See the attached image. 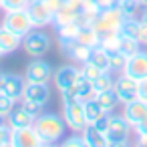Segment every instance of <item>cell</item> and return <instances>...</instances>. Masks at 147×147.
Masks as SVG:
<instances>
[{
    "label": "cell",
    "instance_id": "cell-13",
    "mask_svg": "<svg viewBox=\"0 0 147 147\" xmlns=\"http://www.w3.org/2000/svg\"><path fill=\"white\" fill-rule=\"evenodd\" d=\"M125 75L141 81L147 77V49H139L137 53H133L129 59H127V65H125Z\"/></svg>",
    "mask_w": 147,
    "mask_h": 147
},
{
    "label": "cell",
    "instance_id": "cell-40",
    "mask_svg": "<svg viewBox=\"0 0 147 147\" xmlns=\"http://www.w3.org/2000/svg\"><path fill=\"white\" fill-rule=\"evenodd\" d=\"M139 99L147 103V77L139 81Z\"/></svg>",
    "mask_w": 147,
    "mask_h": 147
},
{
    "label": "cell",
    "instance_id": "cell-14",
    "mask_svg": "<svg viewBox=\"0 0 147 147\" xmlns=\"http://www.w3.org/2000/svg\"><path fill=\"white\" fill-rule=\"evenodd\" d=\"M61 49H63L65 55H67L73 63H77L79 67H81L83 63H87V61L91 59V53H93L91 47L79 42L77 38H73V40H61Z\"/></svg>",
    "mask_w": 147,
    "mask_h": 147
},
{
    "label": "cell",
    "instance_id": "cell-48",
    "mask_svg": "<svg viewBox=\"0 0 147 147\" xmlns=\"http://www.w3.org/2000/svg\"><path fill=\"white\" fill-rule=\"evenodd\" d=\"M2 57H4V53H2V49H0V59H2Z\"/></svg>",
    "mask_w": 147,
    "mask_h": 147
},
{
    "label": "cell",
    "instance_id": "cell-43",
    "mask_svg": "<svg viewBox=\"0 0 147 147\" xmlns=\"http://www.w3.org/2000/svg\"><path fill=\"white\" fill-rule=\"evenodd\" d=\"M135 143H137V145H141V147H147V133H137Z\"/></svg>",
    "mask_w": 147,
    "mask_h": 147
},
{
    "label": "cell",
    "instance_id": "cell-28",
    "mask_svg": "<svg viewBox=\"0 0 147 147\" xmlns=\"http://www.w3.org/2000/svg\"><path fill=\"white\" fill-rule=\"evenodd\" d=\"M79 30H81V24L79 22H69V24H61L57 26V32H59V38L61 40H73L79 36Z\"/></svg>",
    "mask_w": 147,
    "mask_h": 147
},
{
    "label": "cell",
    "instance_id": "cell-4",
    "mask_svg": "<svg viewBox=\"0 0 147 147\" xmlns=\"http://www.w3.org/2000/svg\"><path fill=\"white\" fill-rule=\"evenodd\" d=\"M49 99H51L49 83H26L20 103H22L26 109H30L32 113L38 115V113L45 109V105L49 103Z\"/></svg>",
    "mask_w": 147,
    "mask_h": 147
},
{
    "label": "cell",
    "instance_id": "cell-30",
    "mask_svg": "<svg viewBox=\"0 0 147 147\" xmlns=\"http://www.w3.org/2000/svg\"><path fill=\"white\" fill-rule=\"evenodd\" d=\"M119 42H121V32H111L101 36L99 47H103L107 53H113V51H119Z\"/></svg>",
    "mask_w": 147,
    "mask_h": 147
},
{
    "label": "cell",
    "instance_id": "cell-50",
    "mask_svg": "<svg viewBox=\"0 0 147 147\" xmlns=\"http://www.w3.org/2000/svg\"><path fill=\"white\" fill-rule=\"evenodd\" d=\"M137 2H139V0H137Z\"/></svg>",
    "mask_w": 147,
    "mask_h": 147
},
{
    "label": "cell",
    "instance_id": "cell-34",
    "mask_svg": "<svg viewBox=\"0 0 147 147\" xmlns=\"http://www.w3.org/2000/svg\"><path fill=\"white\" fill-rule=\"evenodd\" d=\"M30 4V0H2V10H26Z\"/></svg>",
    "mask_w": 147,
    "mask_h": 147
},
{
    "label": "cell",
    "instance_id": "cell-10",
    "mask_svg": "<svg viewBox=\"0 0 147 147\" xmlns=\"http://www.w3.org/2000/svg\"><path fill=\"white\" fill-rule=\"evenodd\" d=\"M79 77H81V67H77V65H65L53 73V81H55V87L59 89V93L71 91L77 85Z\"/></svg>",
    "mask_w": 147,
    "mask_h": 147
},
{
    "label": "cell",
    "instance_id": "cell-16",
    "mask_svg": "<svg viewBox=\"0 0 147 147\" xmlns=\"http://www.w3.org/2000/svg\"><path fill=\"white\" fill-rule=\"evenodd\" d=\"M34 119H36V113H32L30 109H26L22 103L8 113V125L10 129H18V127H28V125H34Z\"/></svg>",
    "mask_w": 147,
    "mask_h": 147
},
{
    "label": "cell",
    "instance_id": "cell-11",
    "mask_svg": "<svg viewBox=\"0 0 147 147\" xmlns=\"http://www.w3.org/2000/svg\"><path fill=\"white\" fill-rule=\"evenodd\" d=\"M24 79L26 83H49L53 79V69L42 57L32 59L24 71Z\"/></svg>",
    "mask_w": 147,
    "mask_h": 147
},
{
    "label": "cell",
    "instance_id": "cell-37",
    "mask_svg": "<svg viewBox=\"0 0 147 147\" xmlns=\"http://www.w3.org/2000/svg\"><path fill=\"white\" fill-rule=\"evenodd\" d=\"M10 135H12L10 125H0V147H8L10 145Z\"/></svg>",
    "mask_w": 147,
    "mask_h": 147
},
{
    "label": "cell",
    "instance_id": "cell-22",
    "mask_svg": "<svg viewBox=\"0 0 147 147\" xmlns=\"http://www.w3.org/2000/svg\"><path fill=\"white\" fill-rule=\"evenodd\" d=\"M127 59H129V55H125L123 51H113V53H109V73H111V75H121V73L125 71Z\"/></svg>",
    "mask_w": 147,
    "mask_h": 147
},
{
    "label": "cell",
    "instance_id": "cell-17",
    "mask_svg": "<svg viewBox=\"0 0 147 147\" xmlns=\"http://www.w3.org/2000/svg\"><path fill=\"white\" fill-rule=\"evenodd\" d=\"M121 115H123V117L131 123V127L135 129V127L141 123V119L147 115V103L141 101V99H135V101L123 105V113H121Z\"/></svg>",
    "mask_w": 147,
    "mask_h": 147
},
{
    "label": "cell",
    "instance_id": "cell-31",
    "mask_svg": "<svg viewBox=\"0 0 147 147\" xmlns=\"http://www.w3.org/2000/svg\"><path fill=\"white\" fill-rule=\"evenodd\" d=\"M139 30H141V18H127L125 24H123V28H121L123 34L133 36L137 40H139Z\"/></svg>",
    "mask_w": 147,
    "mask_h": 147
},
{
    "label": "cell",
    "instance_id": "cell-27",
    "mask_svg": "<svg viewBox=\"0 0 147 147\" xmlns=\"http://www.w3.org/2000/svg\"><path fill=\"white\" fill-rule=\"evenodd\" d=\"M121 12L127 16V18H139V12H141V4L137 2V0H119V4Z\"/></svg>",
    "mask_w": 147,
    "mask_h": 147
},
{
    "label": "cell",
    "instance_id": "cell-46",
    "mask_svg": "<svg viewBox=\"0 0 147 147\" xmlns=\"http://www.w3.org/2000/svg\"><path fill=\"white\" fill-rule=\"evenodd\" d=\"M4 75H6V73L0 71V91H2V87H4Z\"/></svg>",
    "mask_w": 147,
    "mask_h": 147
},
{
    "label": "cell",
    "instance_id": "cell-23",
    "mask_svg": "<svg viewBox=\"0 0 147 147\" xmlns=\"http://www.w3.org/2000/svg\"><path fill=\"white\" fill-rule=\"evenodd\" d=\"M97 103L107 111V113H113L121 103H119V97H117V93H115V89H109V91H103V93H99L97 95Z\"/></svg>",
    "mask_w": 147,
    "mask_h": 147
},
{
    "label": "cell",
    "instance_id": "cell-39",
    "mask_svg": "<svg viewBox=\"0 0 147 147\" xmlns=\"http://www.w3.org/2000/svg\"><path fill=\"white\" fill-rule=\"evenodd\" d=\"M139 42L143 49H147V22H141V30H139Z\"/></svg>",
    "mask_w": 147,
    "mask_h": 147
},
{
    "label": "cell",
    "instance_id": "cell-5",
    "mask_svg": "<svg viewBox=\"0 0 147 147\" xmlns=\"http://www.w3.org/2000/svg\"><path fill=\"white\" fill-rule=\"evenodd\" d=\"M131 123L123 117V115H115L111 113L109 117V125H107V139H109V147H121L129 143L131 137Z\"/></svg>",
    "mask_w": 147,
    "mask_h": 147
},
{
    "label": "cell",
    "instance_id": "cell-24",
    "mask_svg": "<svg viewBox=\"0 0 147 147\" xmlns=\"http://www.w3.org/2000/svg\"><path fill=\"white\" fill-rule=\"evenodd\" d=\"M105 115H109V113L97 103V99L85 103V117H87V123H89V125H91V123H97V121L103 119Z\"/></svg>",
    "mask_w": 147,
    "mask_h": 147
},
{
    "label": "cell",
    "instance_id": "cell-12",
    "mask_svg": "<svg viewBox=\"0 0 147 147\" xmlns=\"http://www.w3.org/2000/svg\"><path fill=\"white\" fill-rule=\"evenodd\" d=\"M26 10L30 14V20H32L34 28H45V26L53 24V20H55V14L51 12V8L47 6L45 0H30Z\"/></svg>",
    "mask_w": 147,
    "mask_h": 147
},
{
    "label": "cell",
    "instance_id": "cell-42",
    "mask_svg": "<svg viewBox=\"0 0 147 147\" xmlns=\"http://www.w3.org/2000/svg\"><path fill=\"white\" fill-rule=\"evenodd\" d=\"M97 2L101 4V8H111V6L119 4V0H97Z\"/></svg>",
    "mask_w": 147,
    "mask_h": 147
},
{
    "label": "cell",
    "instance_id": "cell-33",
    "mask_svg": "<svg viewBox=\"0 0 147 147\" xmlns=\"http://www.w3.org/2000/svg\"><path fill=\"white\" fill-rule=\"evenodd\" d=\"M103 73H105V71H101L99 67H95V65H93V63H89V61L81 65V75H83V77H87L89 81H95V79H99Z\"/></svg>",
    "mask_w": 147,
    "mask_h": 147
},
{
    "label": "cell",
    "instance_id": "cell-32",
    "mask_svg": "<svg viewBox=\"0 0 147 147\" xmlns=\"http://www.w3.org/2000/svg\"><path fill=\"white\" fill-rule=\"evenodd\" d=\"M113 83H115V77H113L111 73H103L99 79H95V81H93V85H95L97 93H103V91L113 89Z\"/></svg>",
    "mask_w": 147,
    "mask_h": 147
},
{
    "label": "cell",
    "instance_id": "cell-38",
    "mask_svg": "<svg viewBox=\"0 0 147 147\" xmlns=\"http://www.w3.org/2000/svg\"><path fill=\"white\" fill-rule=\"evenodd\" d=\"M45 2H47V6L51 8V12L57 14V12L61 10V6L65 4V0H45Z\"/></svg>",
    "mask_w": 147,
    "mask_h": 147
},
{
    "label": "cell",
    "instance_id": "cell-41",
    "mask_svg": "<svg viewBox=\"0 0 147 147\" xmlns=\"http://www.w3.org/2000/svg\"><path fill=\"white\" fill-rule=\"evenodd\" d=\"M135 133H147V115L141 119V123L135 127Z\"/></svg>",
    "mask_w": 147,
    "mask_h": 147
},
{
    "label": "cell",
    "instance_id": "cell-49",
    "mask_svg": "<svg viewBox=\"0 0 147 147\" xmlns=\"http://www.w3.org/2000/svg\"><path fill=\"white\" fill-rule=\"evenodd\" d=\"M0 10H2V0H0Z\"/></svg>",
    "mask_w": 147,
    "mask_h": 147
},
{
    "label": "cell",
    "instance_id": "cell-45",
    "mask_svg": "<svg viewBox=\"0 0 147 147\" xmlns=\"http://www.w3.org/2000/svg\"><path fill=\"white\" fill-rule=\"evenodd\" d=\"M0 125H8V117L0 113Z\"/></svg>",
    "mask_w": 147,
    "mask_h": 147
},
{
    "label": "cell",
    "instance_id": "cell-9",
    "mask_svg": "<svg viewBox=\"0 0 147 147\" xmlns=\"http://www.w3.org/2000/svg\"><path fill=\"white\" fill-rule=\"evenodd\" d=\"M113 89L119 97V103L121 105H127L135 99H139V81L121 73L119 77H115V83H113Z\"/></svg>",
    "mask_w": 147,
    "mask_h": 147
},
{
    "label": "cell",
    "instance_id": "cell-44",
    "mask_svg": "<svg viewBox=\"0 0 147 147\" xmlns=\"http://www.w3.org/2000/svg\"><path fill=\"white\" fill-rule=\"evenodd\" d=\"M139 18H141V22H147V6H143V8H141V14H139Z\"/></svg>",
    "mask_w": 147,
    "mask_h": 147
},
{
    "label": "cell",
    "instance_id": "cell-2",
    "mask_svg": "<svg viewBox=\"0 0 147 147\" xmlns=\"http://www.w3.org/2000/svg\"><path fill=\"white\" fill-rule=\"evenodd\" d=\"M34 127L49 145H55V143L63 141L65 131H67L65 119L57 113H38L36 119H34Z\"/></svg>",
    "mask_w": 147,
    "mask_h": 147
},
{
    "label": "cell",
    "instance_id": "cell-6",
    "mask_svg": "<svg viewBox=\"0 0 147 147\" xmlns=\"http://www.w3.org/2000/svg\"><path fill=\"white\" fill-rule=\"evenodd\" d=\"M51 47H53L51 36H49L45 30H38V28L30 30V32L22 38V49H24V53H26L30 59L45 57V55L51 51Z\"/></svg>",
    "mask_w": 147,
    "mask_h": 147
},
{
    "label": "cell",
    "instance_id": "cell-20",
    "mask_svg": "<svg viewBox=\"0 0 147 147\" xmlns=\"http://www.w3.org/2000/svg\"><path fill=\"white\" fill-rule=\"evenodd\" d=\"M83 137H85L87 147H109L107 133L101 131V129H97L95 125H87L83 129Z\"/></svg>",
    "mask_w": 147,
    "mask_h": 147
},
{
    "label": "cell",
    "instance_id": "cell-35",
    "mask_svg": "<svg viewBox=\"0 0 147 147\" xmlns=\"http://www.w3.org/2000/svg\"><path fill=\"white\" fill-rule=\"evenodd\" d=\"M14 105H16V101L12 97H8L4 91H0V113L8 117V113L14 109Z\"/></svg>",
    "mask_w": 147,
    "mask_h": 147
},
{
    "label": "cell",
    "instance_id": "cell-15",
    "mask_svg": "<svg viewBox=\"0 0 147 147\" xmlns=\"http://www.w3.org/2000/svg\"><path fill=\"white\" fill-rule=\"evenodd\" d=\"M24 87H26L24 75H16V73H6V75H4V87H2V91H4L8 97H12L16 103L22 99Z\"/></svg>",
    "mask_w": 147,
    "mask_h": 147
},
{
    "label": "cell",
    "instance_id": "cell-7",
    "mask_svg": "<svg viewBox=\"0 0 147 147\" xmlns=\"http://www.w3.org/2000/svg\"><path fill=\"white\" fill-rule=\"evenodd\" d=\"M2 26H6L8 30L16 32V34L22 36V38H24L30 30H34V24H32V20H30L28 10H8V12H4Z\"/></svg>",
    "mask_w": 147,
    "mask_h": 147
},
{
    "label": "cell",
    "instance_id": "cell-25",
    "mask_svg": "<svg viewBox=\"0 0 147 147\" xmlns=\"http://www.w3.org/2000/svg\"><path fill=\"white\" fill-rule=\"evenodd\" d=\"M77 40H79V42H83V45H87V47H91V49H95V47H99L101 36L95 32V28H93V26H81Z\"/></svg>",
    "mask_w": 147,
    "mask_h": 147
},
{
    "label": "cell",
    "instance_id": "cell-19",
    "mask_svg": "<svg viewBox=\"0 0 147 147\" xmlns=\"http://www.w3.org/2000/svg\"><path fill=\"white\" fill-rule=\"evenodd\" d=\"M77 97H79V101H83V103H87V101H95L97 99V89H95V85H93V81H89L87 77H79V81H77V85L71 89Z\"/></svg>",
    "mask_w": 147,
    "mask_h": 147
},
{
    "label": "cell",
    "instance_id": "cell-3",
    "mask_svg": "<svg viewBox=\"0 0 147 147\" xmlns=\"http://www.w3.org/2000/svg\"><path fill=\"white\" fill-rule=\"evenodd\" d=\"M125 20H127V16L121 12V8L111 6V8H103L97 14V18L91 26L95 28V32L99 36H105V34H111V32H121Z\"/></svg>",
    "mask_w": 147,
    "mask_h": 147
},
{
    "label": "cell",
    "instance_id": "cell-21",
    "mask_svg": "<svg viewBox=\"0 0 147 147\" xmlns=\"http://www.w3.org/2000/svg\"><path fill=\"white\" fill-rule=\"evenodd\" d=\"M79 14H81L79 8H75V6H71V4L65 2V4L61 6V10L55 14L53 24H55V26H61V24H69V22H79Z\"/></svg>",
    "mask_w": 147,
    "mask_h": 147
},
{
    "label": "cell",
    "instance_id": "cell-29",
    "mask_svg": "<svg viewBox=\"0 0 147 147\" xmlns=\"http://www.w3.org/2000/svg\"><path fill=\"white\" fill-rule=\"evenodd\" d=\"M139 49H143L141 47V42L137 40V38H133V36H127V34H123L121 32V42H119V51H123L125 55H133V53H137Z\"/></svg>",
    "mask_w": 147,
    "mask_h": 147
},
{
    "label": "cell",
    "instance_id": "cell-47",
    "mask_svg": "<svg viewBox=\"0 0 147 147\" xmlns=\"http://www.w3.org/2000/svg\"><path fill=\"white\" fill-rule=\"evenodd\" d=\"M139 4L141 6H147V0H139Z\"/></svg>",
    "mask_w": 147,
    "mask_h": 147
},
{
    "label": "cell",
    "instance_id": "cell-1",
    "mask_svg": "<svg viewBox=\"0 0 147 147\" xmlns=\"http://www.w3.org/2000/svg\"><path fill=\"white\" fill-rule=\"evenodd\" d=\"M61 101H63V119L67 127L73 133H83V129L89 125L85 117V103L79 101V97L73 91H63Z\"/></svg>",
    "mask_w": 147,
    "mask_h": 147
},
{
    "label": "cell",
    "instance_id": "cell-18",
    "mask_svg": "<svg viewBox=\"0 0 147 147\" xmlns=\"http://www.w3.org/2000/svg\"><path fill=\"white\" fill-rule=\"evenodd\" d=\"M22 47V36H18L16 32L8 30L6 26L0 24V49H2L4 57L6 55H12L14 51H18Z\"/></svg>",
    "mask_w": 147,
    "mask_h": 147
},
{
    "label": "cell",
    "instance_id": "cell-26",
    "mask_svg": "<svg viewBox=\"0 0 147 147\" xmlns=\"http://www.w3.org/2000/svg\"><path fill=\"white\" fill-rule=\"evenodd\" d=\"M89 63H93V65H95V67H99L101 71L109 73V53H107L103 47H95V49H93Z\"/></svg>",
    "mask_w": 147,
    "mask_h": 147
},
{
    "label": "cell",
    "instance_id": "cell-8",
    "mask_svg": "<svg viewBox=\"0 0 147 147\" xmlns=\"http://www.w3.org/2000/svg\"><path fill=\"white\" fill-rule=\"evenodd\" d=\"M47 145H49V143L40 137V133L36 131L34 125L12 129L10 147H47Z\"/></svg>",
    "mask_w": 147,
    "mask_h": 147
},
{
    "label": "cell",
    "instance_id": "cell-36",
    "mask_svg": "<svg viewBox=\"0 0 147 147\" xmlns=\"http://www.w3.org/2000/svg\"><path fill=\"white\" fill-rule=\"evenodd\" d=\"M63 145L65 147H87L83 133H73L69 137H63Z\"/></svg>",
    "mask_w": 147,
    "mask_h": 147
}]
</instances>
